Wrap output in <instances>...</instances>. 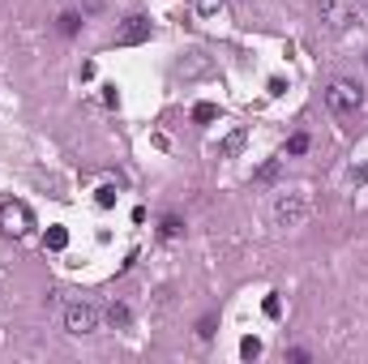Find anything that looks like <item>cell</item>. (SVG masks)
<instances>
[{"label":"cell","instance_id":"cell-4","mask_svg":"<svg viewBox=\"0 0 368 364\" xmlns=\"http://www.w3.org/2000/svg\"><path fill=\"white\" fill-rule=\"evenodd\" d=\"M317 18H322V26H326V30L343 34V30H351V26H355L360 9L351 5V0H317Z\"/></svg>","mask_w":368,"mask_h":364},{"label":"cell","instance_id":"cell-17","mask_svg":"<svg viewBox=\"0 0 368 364\" xmlns=\"http://www.w3.org/2000/svg\"><path fill=\"white\" fill-rule=\"evenodd\" d=\"M308 150V133H296V137H287V154H304Z\"/></svg>","mask_w":368,"mask_h":364},{"label":"cell","instance_id":"cell-6","mask_svg":"<svg viewBox=\"0 0 368 364\" xmlns=\"http://www.w3.org/2000/svg\"><path fill=\"white\" fill-rule=\"evenodd\" d=\"M146 39H150V18H141V13L125 18L120 30H116V47H137V43H146Z\"/></svg>","mask_w":368,"mask_h":364},{"label":"cell","instance_id":"cell-23","mask_svg":"<svg viewBox=\"0 0 368 364\" xmlns=\"http://www.w3.org/2000/svg\"><path fill=\"white\" fill-rule=\"evenodd\" d=\"M364 65H368V56H364Z\"/></svg>","mask_w":368,"mask_h":364},{"label":"cell","instance_id":"cell-3","mask_svg":"<svg viewBox=\"0 0 368 364\" xmlns=\"http://www.w3.org/2000/svg\"><path fill=\"white\" fill-rule=\"evenodd\" d=\"M30 227H34V215H30V206H26V201H18V197L0 201V232L13 236V240H22Z\"/></svg>","mask_w":368,"mask_h":364},{"label":"cell","instance_id":"cell-10","mask_svg":"<svg viewBox=\"0 0 368 364\" xmlns=\"http://www.w3.org/2000/svg\"><path fill=\"white\" fill-rule=\"evenodd\" d=\"M159 236H163V240H176V236H184V223H180L176 215H167V219L159 223Z\"/></svg>","mask_w":368,"mask_h":364},{"label":"cell","instance_id":"cell-19","mask_svg":"<svg viewBox=\"0 0 368 364\" xmlns=\"http://www.w3.org/2000/svg\"><path fill=\"white\" fill-rule=\"evenodd\" d=\"M347 176H351V180H355V184H368V163H360V168H351V172H347Z\"/></svg>","mask_w":368,"mask_h":364},{"label":"cell","instance_id":"cell-14","mask_svg":"<svg viewBox=\"0 0 368 364\" xmlns=\"http://www.w3.org/2000/svg\"><path fill=\"white\" fill-rule=\"evenodd\" d=\"M215 330H219V322H215V318H201V322H197V339H201V343L215 339Z\"/></svg>","mask_w":368,"mask_h":364},{"label":"cell","instance_id":"cell-16","mask_svg":"<svg viewBox=\"0 0 368 364\" xmlns=\"http://www.w3.org/2000/svg\"><path fill=\"white\" fill-rule=\"evenodd\" d=\"M94 201L103 206V211H108V206H116V189H112V184H103V189L94 193Z\"/></svg>","mask_w":368,"mask_h":364},{"label":"cell","instance_id":"cell-7","mask_svg":"<svg viewBox=\"0 0 368 364\" xmlns=\"http://www.w3.org/2000/svg\"><path fill=\"white\" fill-rule=\"evenodd\" d=\"M103 322H108L112 330H129V322H133V313H129V304L125 300H108V308H103Z\"/></svg>","mask_w":368,"mask_h":364},{"label":"cell","instance_id":"cell-11","mask_svg":"<svg viewBox=\"0 0 368 364\" xmlns=\"http://www.w3.org/2000/svg\"><path fill=\"white\" fill-rule=\"evenodd\" d=\"M193 120H197V125L219 120V108H215V103H197V108H193Z\"/></svg>","mask_w":368,"mask_h":364},{"label":"cell","instance_id":"cell-20","mask_svg":"<svg viewBox=\"0 0 368 364\" xmlns=\"http://www.w3.org/2000/svg\"><path fill=\"white\" fill-rule=\"evenodd\" d=\"M197 9H201V13H219L223 0H197Z\"/></svg>","mask_w":368,"mask_h":364},{"label":"cell","instance_id":"cell-21","mask_svg":"<svg viewBox=\"0 0 368 364\" xmlns=\"http://www.w3.org/2000/svg\"><path fill=\"white\" fill-rule=\"evenodd\" d=\"M103 103H108V108H116V103H120V94H116V86H103Z\"/></svg>","mask_w":368,"mask_h":364},{"label":"cell","instance_id":"cell-13","mask_svg":"<svg viewBox=\"0 0 368 364\" xmlns=\"http://www.w3.org/2000/svg\"><path fill=\"white\" fill-rule=\"evenodd\" d=\"M274 176H279V159H270V163H261V168H257V176H253V180H257V184H270V180H274Z\"/></svg>","mask_w":368,"mask_h":364},{"label":"cell","instance_id":"cell-18","mask_svg":"<svg viewBox=\"0 0 368 364\" xmlns=\"http://www.w3.org/2000/svg\"><path fill=\"white\" fill-rule=\"evenodd\" d=\"M261 308H266V318H279V313H283V304H279V296H266V304H261Z\"/></svg>","mask_w":368,"mask_h":364},{"label":"cell","instance_id":"cell-8","mask_svg":"<svg viewBox=\"0 0 368 364\" xmlns=\"http://www.w3.org/2000/svg\"><path fill=\"white\" fill-rule=\"evenodd\" d=\"M244 137H248L244 129H231V133H227V142L219 146V154H223V159H236V154L244 150Z\"/></svg>","mask_w":368,"mask_h":364},{"label":"cell","instance_id":"cell-9","mask_svg":"<svg viewBox=\"0 0 368 364\" xmlns=\"http://www.w3.org/2000/svg\"><path fill=\"white\" fill-rule=\"evenodd\" d=\"M43 244H47L51 253H65V249H69V232H65V227H47Z\"/></svg>","mask_w":368,"mask_h":364},{"label":"cell","instance_id":"cell-15","mask_svg":"<svg viewBox=\"0 0 368 364\" xmlns=\"http://www.w3.org/2000/svg\"><path fill=\"white\" fill-rule=\"evenodd\" d=\"M82 30V18L77 13H61V34H77Z\"/></svg>","mask_w":368,"mask_h":364},{"label":"cell","instance_id":"cell-2","mask_svg":"<svg viewBox=\"0 0 368 364\" xmlns=\"http://www.w3.org/2000/svg\"><path fill=\"white\" fill-rule=\"evenodd\" d=\"M326 108H330L334 116H355V112L364 108V90H360L355 82H347V77H334V82L326 86Z\"/></svg>","mask_w":368,"mask_h":364},{"label":"cell","instance_id":"cell-22","mask_svg":"<svg viewBox=\"0 0 368 364\" xmlns=\"http://www.w3.org/2000/svg\"><path fill=\"white\" fill-rule=\"evenodd\" d=\"M270 94H287V82L283 77H270Z\"/></svg>","mask_w":368,"mask_h":364},{"label":"cell","instance_id":"cell-12","mask_svg":"<svg viewBox=\"0 0 368 364\" xmlns=\"http://www.w3.org/2000/svg\"><path fill=\"white\" fill-rule=\"evenodd\" d=\"M257 356H261V339H253V334L240 339V360H257Z\"/></svg>","mask_w":368,"mask_h":364},{"label":"cell","instance_id":"cell-1","mask_svg":"<svg viewBox=\"0 0 368 364\" xmlns=\"http://www.w3.org/2000/svg\"><path fill=\"white\" fill-rule=\"evenodd\" d=\"M308 215H312V201H308L304 189H283V193L274 197V211H270L274 227H300Z\"/></svg>","mask_w":368,"mask_h":364},{"label":"cell","instance_id":"cell-5","mask_svg":"<svg viewBox=\"0 0 368 364\" xmlns=\"http://www.w3.org/2000/svg\"><path fill=\"white\" fill-rule=\"evenodd\" d=\"M99 322H103V313H99L90 300H73V304H65V330H69V334H94Z\"/></svg>","mask_w":368,"mask_h":364}]
</instances>
